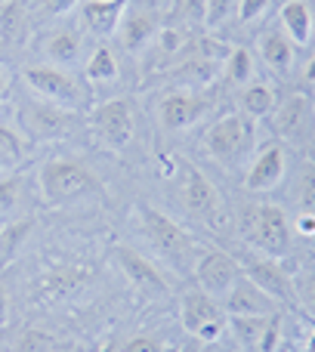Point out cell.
I'll list each match as a JSON object with an SVG mask.
<instances>
[{
    "instance_id": "obj_1",
    "label": "cell",
    "mask_w": 315,
    "mask_h": 352,
    "mask_svg": "<svg viewBox=\"0 0 315 352\" xmlns=\"http://www.w3.org/2000/svg\"><path fill=\"white\" fill-rule=\"evenodd\" d=\"M204 148L217 164H223L226 170H235L257 152V121L241 111L217 118L204 133Z\"/></svg>"
},
{
    "instance_id": "obj_2",
    "label": "cell",
    "mask_w": 315,
    "mask_h": 352,
    "mask_svg": "<svg viewBox=\"0 0 315 352\" xmlns=\"http://www.w3.org/2000/svg\"><path fill=\"white\" fill-rule=\"evenodd\" d=\"M22 80L37 99L43 102H53L59 109H68V111H87L93 102V90L87 80L74 78L68 68H59V65H28L22 72Z\"/></svg>"
},
{
    "instance_id": "obj_3",
    "label": "cell",
    "mask_w": 315,
    "mask_h": 352,
    "mask_svg": "<svg viewBox=\"0 0 315 352\" xmlns=\"http://www.w3.org/2000/svg\"><path fill=\"white\" fill-rule=\"evenodd\" d=\"M241 232L254 254L269 256V260H285V256L291 254V232L294 229L281 207H275V204L250 207V210L244 213Z\"/></svg>"
},
{
    "instance_id": "obj_4",
    "label": "cell",
    "mask_w": 315,
    "mask_h": 352,
    "mask_svg": "<svg viewBox=\"0 0 315 352\" xmlns=\"http://www.w3.org/2000/svg\"><path fill=\"white\" fill-rule=\"evenodd\" d=\"M37 182H41V195L47 204H68L74 198H84V195L96 192V173L72 158L43 161Z\"/></svg>"
},
{
    "instance_id": "obj_5",
    "label": "cell",
    "mask_w": 315,
    "mask_h": 352,
    "mask_svg": "<svg viewBox=\"0 0 315 352\" xmlns=\"http://www.w3.org/2000/svg\"><path fill=\"white\" fill-rule=\"evenodd\" d=\"M136 217H140V229L146 232L149 244L164 256L167 263L173 266H182L186 260H192V250H195V241L180 223L167 217V213L155 210L149 204H140L136 207Z\"/></svg>"
},
{
    "instance_id": "obj_6",
    "label": "cell",
    "mask_w": 315,
    "mask_h": 352,
    "mask_svg": "<svg viewBox=\"0 0 315 352\" xmlns=\"http://www.w3.org/2000/svg\"><path fill=\"white\" fill-rule=\"evenodd\" d=\"M19 124H22V133H28L31 140L50 142V140H65V136H72L74 127L80 124V115L34 96L31 102H25L22 109H19Z\"/></svg>"
},
{
    "instance_id": "obj_7",
    "label": "cell",
    "mask_w": 315,
    "mask_h": 352,
    "mask_svg": "<svg viewBox=\"0 0 315 352\" xmlns=\"http://www.w3.org/2000/svg\"><path fill=\"white\" fill-rule=\"evenodd\" d=\"M161 25L164 19L158 0H130L121 16V25H118V43H121L124 53L140 56L152 47Z\"/></svg>"
},
{
    "instance_id": "obj_8",
    "label": "cell",
    "mask_w": 315,
    "mask_h": 352,
    "mask_svg": "<svg viewBox=\"0 0 315 352\" xmlns=\"http://www.w3.org/2000/svg\"><path fill=\"white\" fill-rule=\"evenodd\" d=\"M90 127L109 148H115V152L127 148V142L133 140V127H136L130 99H105V102L93 105Z\"/></svg>"
},
{
    "instance_id": "obj_9",
    "label": "cell",
    "mask_w": 315,
    "mask_h": 352,
    "mask_svg": "<svg viewBox=\"0 0 315 352\" xmlns=\"http://www.w3.org/2000/svg\"><path fill=\"white\" fill-rule=\"evenodd\" d=\"M182 328L198 343H213L226 331V312L204 291H188L182 297Z\"/></svg>"
},
{
    "instance_id": "obj_10",
    "label": "cell",
    "mask_w": 315,
    "mask_h": 352,
    "mask_svg": "<svg viewBox=\"0 0 315 352\" xmlns=\"http://www.w3.org/2000/svg\"><path fill=\"white\" fill-rule=\"evenodd\" d=\"M238 278H241V266H238L235 256L223 254V250H207L195 260L198 291H204L213 300H226V294L235 287Z\"/></svg>"
},
{
    "instance_id": "obj_11",
    "label": "cell",
    "mask_w": 315,
    "mask_h": 352,
    "mask_svg": "<svg viewBox=\"0 0 315 352\" xmlns=\"http://www.w3.org/2000/svg\"><path fill=\"white\" fill-rule=\"evenodd\" d=\"M287 170V148L279 140L263 142L250 158V167L244 173V188L248 192H272L275 186H281Z\"/></svg>"
},
{
    "instance_id": "obj_12",
    "label": "cell",
    "mask_w": 315,
    "mask_h": 352,
    "mask_svg": "<svg viewBox=\"0 0 315 352\" xmlns=\"http://www.w3.org/2000/svg\"><path fill=\"white\" fill-rule=\"evenodd\" d=\"M241 266V275H248L263 294L275 300V303H287L294 306V287H291V272L281 269L279 260H269V256L260 254H248L244 260H238Z\"/></svg>"
},
{
    "instance_id": "obj_13",
    "label": "cell",
    "mask_w": 315,
    "mask_h": 352,
    "mask_svg": "<svg viewBox=\"0 0 315 352\" xmlns=\"http://www.w3.org/2000/svg\"><path fill=\"white\" fill-rule=\"evenodd\" d=\"M180 198H182V207H186L192 217L207 219V223H217L219 213H223V195H219V188L213 186L198 167H186Z\"/></svg>"
},
{
    "instance_id": "obj_14",
    "label": "cell",
    "mask_w": 315,
    "mask_h": 352,
    "mask_svg": "<svg viewBox=\"0 0 315 352\" xmlns=\"http://www.w3.org/2000/svg\"><path fill=\"white\" fill-rule=\"evenodd\" d=\"M210 109V99L198 90H173L161 99V124L170 133L188 130L192 124H198Z\"/></svg>"
},
{
    "instance_id": "obj_15",
    "label": "cell",
    "mask_w": 315,
    "mask_h": 352,
    "mask_svg": "<svg viewBox=\"0 0 315 352\" xmlns=\"http://www.w3.org/2000/svg\"><path fill=\"white\" fill-rule=\"evenodd\" d=\"M130 0H80L78 3V19L80 28L90 37H115L121 16L127 10Z\"/></svg>"
},
{
    "instance_id": "obj_16",
    "label": "cell",
    "mask_w": 315,
    "mask_h": 352,
    "mask_svg": "<svg viewBox=\"0 0 315 352\" xmlns=\"http://www.w3.org/2000/svg\"><path fill=\"white\" fill-rule=\"evenodd\" d=\"M87 31L74 28V25H62L53 28L43 37V53H47V65H59L72 72L80 59H84V47H87Z\"/></svg>"
},
{
    "instance_id": "obj_17",
    "label": "cell",
    "mask_w": 315,
    "mask_h": 352,
    "mask_svg": "<svg viewBox=\"0 0 315 352\" xmlns=\"http://www.w3.org/2000/svg\"><path fill=\"white\" fill-rule=\"evenodd\" d=\"M223 306L229 316H279V303L269 294H263L248 275L235 281V287L226 294Z\"/></svg>"
},
{
    "instance_id": "obj_18",
    "label": "cell",
    "mask_w": 315,
    "mask_h": 352,
    "mask_svg": "<svg viewBox=\"0 0 315 352\" xmlns=\"http://www.w3.org/2000/svg\"><path fill=\"white\" fill-rule=\"evenodd\" d=\"M272 115H275V133L287 136V140H294V142L306 140V133L312 130V121H315V111L306 96H291L281 109H275Z\"/></svg>"
},
{
    "instance_id": "obj_19",
    "label": "cell",
    "mask_w": 315,
    "mask_h": 352,
    "mask_svg": "<svg viewBox=\"0 0 315 352\" xmlns=\"http://www.w3.org/2000/svg\"><path fill=\"white\" fill-rule=\"evenodd\" d=\"M118 263H121V272L133 281L140 291H167V281H164L161 269L155 266L149 256H142L133 248H118Z\"/></svg>"
},
{
    "instance_id": "obj_20",
    "label": "cell",
    "mask_w": 315,
    "mask_h": 352,
    "mask_svg": "<svg viewBox=\"0 0 315 352\" xmlns=\"http://www.w3.org/2000/svg\"><path fill=\"white\" fill-rule=\"evenodd\" d=\"M260 56L279 78H287L294 72V59H297V47L287 41V34L281 28H266L260 34Z\"/></svg>"
},
{
    "instance_id": "obj_21",
    "label": "cell",
    "mask_w": 315,
    "mask_h": 352,
    "mask_svg": "<svg viewBox=\"0 0 315 352\" xmlns=\"http://www.w3.org/2000/svg\"><path fill=\"white\" fill-rule=\"evenodd\" d=\"M281 31L294 47L312 43V0H285L281 3Z\"/></svg>"
},
{
    "instance_id": "obj_22",
    "label": "cell",
    "mask_w": 315,
    "mask_h": 352,
    "mask_svg": "<svg viewBox=\"0 0 315 352\" xmlns=\"http://www.w3.org/2000/svg\"><path fill=\"white\" fill-rule=\"evenodd\" d=\"M31 28V12L25 0H3L0 3V43L12 47L22 43Z\"/></svg>"
},
{
    "instance_id": "obj_23",
    "label": "cell",
    "mask_w": 315,
    "mask_h": 352,
    "mask_svg": "<svg viewBox=\"0 0 315 352\" xmlns=\"http://www.w3.org/2000/svg\"><path fill=\"white\" fill-rule=\"evenodd\" d=\"M269 322H272V316H229V331L232 337H235V343L241 349L248 352H257L260 349V340L263 334H266Z\"/></svg>"
},
{
    "instance_id": "obj_24",
    "label": "cell",
    "mask_w": 315,
    "mask_h": 352,
    "mask_svg": "<svg viewBox=\"0 0 315 352\" xmlns=\"http://www.w3.org/2000/svg\"><path fill=\"white\" fill-rule=\"evenodd\" d=\"M272 111H275V93H272V87L263 84V80H250V84L241 90V115L260 121V118H269Z\"/></svg>"
},
{
    "instance_id": "obj_25",
    "label": "cell",
    "mask_w": 315,
    "mask_h": 352,
    "mask_svg": "<svg viewBox=\"0 0 315 352\" xmlns=\"http://www.w3.org/2000/svg\"><path fill=\"white\" fill-rule=\"evenodd\" d=\"M170 25L182 31L207 25V0H173L170 3Z\"/></svg>"
},
{
    "instance_id": "obj_26",
    "label": "cell",
    "mask_w": 315,
    "mask_h": 352,
    "mask_svg": "<svg viewBox=\"0 0 315 352\" xmlns=\"http://www.w3.org/2000/svg\"><path fill=\"white\" fill-rule=\"evenodd\" d=\"M223 78L229 80L232 87H248L250 80H254V56L241 47L229 50L223 59Z\"/></svg>"
},
{
    "instance_id": "obj_27",
    "label": "cell",
    "mask_w": 315,
    "mask_h": 352,
    "mask_svg": "<svg viewBox=\"0 0 315 352\" xmlns=\"http://www.w3.org/2000/svg\"><path fill=\"white\" fill-rule=\"evenodd\" d=\"M87 72V84H109V80H118V59L109 47H96L93 56L84 65Z\"/></svg>"
},
{
    "instance_id": "obj_28",
    "label": "cell",
    "mask_w": 315,
    "mask_h": 352,
    "mask_svg": "<svg viewBox=\"0 0 315 352\" xmlns=\"http://www.w3.org/2000/svg\"><path fill=\"white\" fill-rule=\"evenodd\" d=\"M291 287H294V306L315 318V266H300L291 272Z\"/></svg>"
},
{
    "instance_id": "obj_29",
    "label": "cell",
    "mask_w": 315,
    "mask_h": 352,
    "mask_svg": "<svg viewBox=\"0 0 315 352\" xmlns=\"http://www.w3.org/2000/svg\"><path fill=\"white\" fill-rule=\"evenodd\" d=\"M25 152H28V142L19 130H12L10 124H0V167H10L25 161Z\"/></svg>"
},
{
    "instance_id": "obj_30",
    "label": "cell",
    "mask_w": 315,
    "mask_h": 352,
    "mask_svg": "<svg viewBox=\"0 0 315 352\" xmlns=\"http://www.w3.org/2000/svg\"><path fill=\"white\" fill-rule=\"evenodd\" d=\"M84 281H87V272H84V269H59V272L50 275L43 287H47L53 297H65V294L78 291Z\"/></svg>"
},
{
    "instance_id": "obj_31",
    "label": "cell",
    "mask_w": 315,
    "mask_h": 352,
    "mask_svg": "<svg viewBox=\"0 0 315 352\" xmlns=\"http://www.w3.org/2000/svg\"><path fill=\"white\" fill-rule=\"evenodd\" d=\"M19 204H22V176L3 173L0 176V219L16 213Z\"/></svg>"
},
{
    "instance_id": "obj_32",
    "label": "cell",
    "mask_w": 315,
    "mask_h": 352,
    "mask_svg": "<svg viewBox=\"0 0 315 352\" xmlns=\"http://www.w3.org/2000/svg\"><path fill=\"white\" fill-rule=\"evenodd\" d=\"M31 232V219H19V223H10L0 229V263H6L12 254L19 250L22 238Z\"/></svg>"
},
{
    "instance_id": "obj_33",
    "label": "cell",
    "mask_w": 315,
    "mask_h": 352,
    "mask_svg": "<svg viewBox=\"0 0 315 352\" xmlns=\"http://www.w3.org/2000/svg\"><path fill=\"white\" fill-rule=\"evenodd\" d=\"M297 201L300 210L315 213V164H306L297 179Z\"/></svg>"
},
{
    "instance_id": "obj_34",
    "label": "cell",
    "mask_w": 315,
    "mask_h": 352,
    "mask_svg": "<svg viewBox=\"0 0 315 352\" xmlns=\"http://www.w3.org/2000/svg\"><path fill=\"white\" fill-rule=\"evenodd\" d=\"M266 12H269V0H238L235 16L241 25H250V22H260Z\"/></svg>"
},
{
    "instance_id": "obj_35",
    "label": "cell",
    "mask_w": 315,
    "mask_h": 352,
    "mask_svg": "<svg viewBox=\"0 0 315 352\" xmlns=\"http://www.w3.org/2000/svg\"><path fill=\"white\" fill-rule=\"evenodd\" d=\"M118 352H173L170 343L158 340V337H130Z\"/></svg>"
},
{
    "instance_id": "obj_36",
    "label": "cell",
    "mask_w": 315,
    "mask_h": 352,
    "mask_svg": "<svg viewBox=\"0 0 315 352\" xmlns=\"http://www.w3.org/2000/svg\"><path fill=\"white\" fill-rule=\"evenodd\" d=\"M78 3L80 0H37V10L47 19H59V16H65V12L78 10Z\"/></svg>"
},
{
    "instance_id": "obj_37",
    "label": "cell",
    "mask_w": 315,
    "mask_h": 352,
    "mask_svg": "<svg viewBox=\"0 0 315 352\" xmlns=\"http://www.w3.org/2000/svg\"><path fill=\"white\" fill-rule=\"evenodd\" d=\"M232 10H238V0H207V25H219Z\"/></svg>"
},
{
    "instance_id": "obj_38",
    "label": "cell",
    "mask_w": 315,
    "mask_h": 352,
    "mask_svg": "<svg viewBox=\"0 0 315 352\" xmlns=\"http://www.w3.org/2000/svg\"><path fill=\"white\" fill-rule=\"evenodd\" d=\"M53 340L47 334H37V331H28V334L19 340V352H50Z\"/></svg>"
},
{
    "instance_id": "obj_39",
    "label": "cell",
    "mask_w": 315,
    "mask_h": 352,
    "mask_svg": "<svg viewBox=\"0 0 315 352\" xmlns=\"http://www.w3.org/2000/svg\"><path fill=\"white\" fill-rule=\"evenodd\" d=\"M279 337H281V318L272 316V322H269V328H266V334H263L260 349L257 352H275L279 349Z\"/></svg>"
},
{
    "instance_id": "obj_40",
    "label": "cell",
    "mask_w": 315,
    "mask_h": 352,
    "mask_svg": "<svg viewBox=\"0 0 315 352\" xmlns=\"http://www.w3.org/2000/svg\"><path fill=\"white\" fill-rule=\"evenodd\" d=\"M291 229H297L303 238H315V213L300 210V213H297V219H294V226H291Z\"/></svg>"
},
{
    "instance_id": "obj_41",
    "label": "cell",
    "mask_w": 315,
    "mask_h": 352,
    "mask_svg": "<svg viewBox=\"0 0 315 352\" xmlns=\"http://www.w3.org/2000/svg\"><path fill=\"white\" fill-rule=\"evenodd\" d=\"M6 96H10V74L0 68V102H3Z\"/></svg>"
},
{
    "instance_id": "obj_42",
    "label": "cell",
    "mask_w": 315,
    "mask_h": 352,
    "mask_svg": "<svg viewBox=\"0 0 315 352\" xmlns=\"http://www.w3.org/2000/svg\"><path fill=\"white\" fill-rule=\"evenodd\" d=\"M6 322V297H3V291H0V324Z\"/></svg>"
},
{
    "instance_id": "obj_43",
    "label": "cell",
    "mask_w": 315,
    "mask_h": 352,
    "mask_svg": "<svg viewBox=\"0 0 315 352\" xmlns=\"http://www.w3.org/2000/svg\"><path fill=\"white\" fill-rule=\"evenodd\" d=\"M306 80H309V84H315V59L309 62V65H306Z\"/></svg>"
},
{
    "instance_id": "obj_44",
    "label": "cell",
    "mask_w": 315,
    "mask_h": 352,
    "mask_svg": "<svg viewBox=\"0 0 315 352\" xmlns=\"http://www.w3.org/2000/svg\"><path fill=\"white\" fill-rule=\"evenodd\" d=\"M306 352H315V328H312V334H309V340H306Z\"/></svg>"
},
{
    "instance_id": "obj_45",
    "label": "cell",
    "mask_w": 315,
    "mask_h": 352,
    "mask_svg": "<svg viewBox=\"0 0 315 352\" xmlns=\"http://www.w3.org/2000/svg\"><path fill=\"white\" fill-rule=\"evenodd\" d=\"M312 37H315V0H312Z\"/></svg>"
},
{
    "instance_id": "obj_46",
    "label": "cell",
    "mask_w": 315,
    "mask_h": 352,
    "mask_svg": "<svg viewBox=\"0 0 315 352\" xmlns=\"http://www.w3.org/2000/svg\"><path fill=\"white\" fill-rule=\"evenodd\" d=\"M188 352H204V349H188Z\"/></svg>"
},
{
    "instance_id": "obj_47",
    "label": "cell",
    "mask_w": 315,
    "mask_h": 352,
    "mask_svg": "<svg viewBox=\"0 0 315 352\" xmlns=\"http://www.w3.org/2000/svg\"><path fill=\"white\" fill-rule=\"evenodd\" d=\"M0 229H3V226H0Z\"/></svg>"
}]
</instances>
